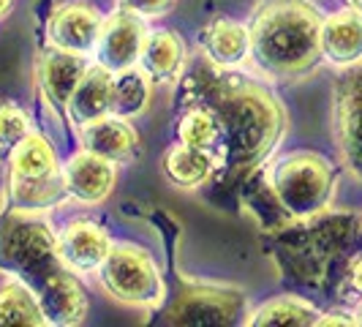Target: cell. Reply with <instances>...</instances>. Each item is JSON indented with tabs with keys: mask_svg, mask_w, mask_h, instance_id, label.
<instances>
[{
	"mask_svg": "<svg viewBox=\"0 0 362 327\" xmlns=\"http://www.w3.org/2000/svg\"><path fill=\"white\" fill-rule=\"evenodd\" d=\"M207 107L221 128V159L232 169L259 164L284 134V109L270 91L245 76L202 74L194 79V96Z\"/></svg>",
	"mask_w": 362,
	"mask_h": 327,
	"instance_id": "1",
	"label": "cell"
},
{
	"mask_svg": "<svg viewBox=\"0 0 362 327\" xmlns=\"http://www.w3.org/2000/svg\"><path fill=\"white\" fill-rule=\"evenodd\" d=\"M0 265L33 272L38 300L54 325H76L88 314L85 292L69 275V265L57 254V243L41 224H8L0 235Z\"/></svg>",
	"mask_w": 362,
	"mask_h": 327,
	"instance_id": "2",
	"label": "cell"
},
{
	"mask_svg": "<svg viewBox=\"0 0 362 327\" xmlns=\"http://www.w3.org/2000/svg\"><path fill=\"white\" fill-rule=\"evenodd\" d=\"M248 33L256 63L275 76H300L322 57V19L300 0H272Z\"/></svg>",
	"mask_w": 362,
	"mask_h": 327,
	"instance_id": "3",
	"label": "cell"
},
{
	"mask_svg": "<svg viewBox=\"0 0 362 327\" xmlns=\"http://www.w3.org/2000/svg\"><path fill=\"white\" fill-rule=\"evenodd\" d=\"M11 194L19 210L49 207L66 194L63 169L41 134H25L11 147Z\"/></svg>",
	"mask_w": 362,
	"mask_h": 327,
	"instance_id": "4",
	"label": "cell"
},
{
	"mask_svg": "<svg viewBox=\"0 0 362 327\" xmlns=\"http://www.w3.org/2000/svg\"><path fill=\"white\" fill-rule=\"evenodd\" d=\"M332 166L316 153H291L275 166L272 188L291 216L308 218L322 213L332 194Z\"/></svg>",
	"mask_w": 362,
	"mask_h": 327,
	"instance_id": "5",
	"label": "cell"
},
{
	"mask_svg": "<svg viewBox=\"0 0 362 327\" xmlns=\"http://www.w3.org/2000/svg\"><path fill=\"white\" fill-rule=\"evenodd\" d=\"M101 281L117 300H123L128 306H156L163 297V281L158 265L153 262V256L145 248L120 243L112 246L109 256L104 259Z\"/></svg>",
	"mask_w": 362,
	"mask_h": 327,
	"instance_id": "6",
	"label": "cell"
},
{
	"mask_svg": "<svg viewBox=\"0 0 362 327\" xmlns=\"http://www.w3.org/2000/svg\"><path fill=\"white\" fill-rule=\"evenodd\" d=\"M104 28V17L98 8L85 0H69L57 6L47 22V33L54 50H66L74 54H88L98 47V36Z\"/></svg>",
	"mask_w": 362,
	"mask_h": 327,
	"instance_id": "7",
	"label": "cell"
},
{
	"mask_svg": "<svg viewBox=\"0 0 362 327\" xmlns=\"http://www.w3.org/2000/svg\"><path fill=\"white\" fill-rule=\"evenodd\" d=\"M145 25L131 11H117L109 17L98 36V63L112 74L134 69L145 47Z\"/></svg>",
	"mask_w": 362,
	"mask_h": 327,
	"instance_id": "8",
	"label": "cell"
},
{
	"mask_svg": "<svg viewBox=\"0 0 362 327\" xmlns=\"http://www.w3.org/2000/svg\"><path fill=\"white\" fill-rule=\"evenodd\" d=\"M240 314H243L240 292L191 289L172 303L169 322L172 325H229Z\"/></svg>",
	"mask_w": 362,
	"mask_h": 327,
	"instance_id": "9",
	"label": "cell"
},
{
	"mask_svg": "<svg viewBox=\"0 0 362 327\" xmlns=\"http://www.w3.org/2000/svg\"><path fill=\"white\" fill-rule=\"evenodd\" d=\"M63 178H66V191L71 197L95 205L112 194L117 172H115V161H109L104 156H95V153L82 147V153H74L66 161Z\"/></svg>",
	"mask_w": 362,
	"mask_h": 327,
	"instance_id": "10",
	"label": "cell"
},
{
	"mask_svg": "<svg viewBox=\"0 0 362 327\" xmlns=\"http://www.w3.org/2000/svg\"><path fill=\"white\" fill-rule=\"evenodd\" d=\"M338 137L349 166L362 178V69L338 82Z\"/></svg>",
	"mask_w": 362,
	"mask_h": 327,
	"instance_id": "11",
	"label": "cell"
},
{
	"mask_svg": "<svg viewBox=\"0 0 362 327\" xmlns=\"http://www.w3.org/2000/svg\"><path fill=\"white\" fill-rule=\"evenodd\" d=\"M112 251L109 235L93 221H71L57 237V254L71 270L88 272L104 265Z\"/></svg>",
	"mask_w": 362,
	"mask_h": 327,
	"instance_id": "12",
	"label": "cell"
},
{
	"mask_svg": "<svg viewBox=\"0 0 362 327\" xmlns=\"http://www.w3.org/2000/svg\"><path fill=\"white\" fill-rule=\"evenodd\" d=\"M79 142L85 150H90L95 156H104L109 161H126L134 156V150L139 145V137L126 117H117L109 112V115L82 123Z\"/></svg>",
	"mask_w": 362,
	"mask_h": 327,
	"instance_id": "13",
	"label": "cell"
},
{
	"mask_svg": "<svg viewBox=\"0 0 362 327\" xmlns=\"http://www.w3.org/2000/svg\"><path fill=\"white\" fill-rule=\"evenodd\" d=\"M112 93H115V76L109 69L98 66H88V71L82 74L79 85L74 88L71 98H69V115L74 123H88L101 115L112 112Z\"/></svg>",
	"mask_w": 362,
	"mask_h": 327,
	"instance_id": "14",
	"label": "cell"
},
{
	"mask_svg": "<svg viewBox=\"0 0 362 327\" xmlns=\"http://www.w3.org/2000/svg\"><path fill=\"white\" fill-rule=\"evenodd\" d=\"M85 71H88L85 54H74L66 52V50H52V52L44 54L41 63H38V79L44 85V93L57 107L69 104L74 88L79 85Z\"/></svg>",
	"mask_w": 362,
	"mask_h": 327,
	"instance_id": "15",
	"label": "cell"
},
{
	"mask_svg": "<svg viewBox=\"0 0 362 327\" xmlns=\"http://www.w3.org/2000/svg\"><path fill=\"white\" fill-rule=\"evenodd\" d=\"M322 54L335 63H357L362 57V14L338 11L322 22Z\"/></svg>",
	"mask_w": 362,
	"mask_h": 327,
	"instance_id": "16",
	"label": "cell"
},
{
	"mask_svg": "<svg viewBox=\"0 0 362 327\" xmlns=\"http://www.w3.org/2000/svg\"><path fill=\"white\" fill-rule=\"evenodd\" d=\"M204 50L210 54V60L216 66H237L243 63V57L251 50V33L235 22V19L218 17L216 22H210L207 33H204Z\"/></svg>",
	"mask_w": 362,
	"mask_h": 327,
	"instance_id": "17",
	"label": "cell"
},
{
	"mask_svg": "<svg viewBox=\"0 0 362 327\" xmlns=\"http://www.w3.org/2000/svg\"><path fill=\"white\" fill-rule=\"evenodd\" d=\"M139 60L145 66V74H150L153 79H172V76H177L182 60H185V47L177 33L156 30L145 38Z\"/></svg>",
	"mask_w": 362,
	"mask_h": 327,
	"instance_id": "18",
	"label": "cell"
},
{
	"mask_svg": "<svg viewBox=\"0 0 362 327\" xmlns=\"http://www.w3.org/2000/svg\"><path fill=\"white\" fill-rule=\"evenodd\" d=\"M47 314L36 292L22 281H8L0 287V327L6 325H47Z\"/></svg>",
	"mask_w": 362,
	"mask_h": 327,
	"instance_id": "19",
	"label": "cell"
},
{
	"mask_svg": "<svg viewBox=\"0 0 362 327\" xmlns=\"http://www.w3.org/2000/svg\"><path fill=\"white\" fill-rule=\"evenodd\" d=\"M163 169L177 185H199L213 172V156L202 147L177 145L163 156Z\"/></svg>",
	"mask_w": 362,
	"mask_h": 327,
	"instance_id": "20",
	"label": "cell"
},
{
	"mask_svg": "<svg viewBox=\"0 0 362 327\" xmlns=\"http://www.w3.org/2000/svg\"><path fill=\"white\" fill-rule=\"evenodd\" d=\"M319 322V311L310 303H305L303 297H275L267 300L262 309L256 311L248 319V325H291V327H305Z\"/></svg>",
	"mask_w": 362,
	"mask_h": 327,
	"instance_id": "21",
	"label": "cell"
},
{
	"mask_svg": "<svg viewBox=\"0 0 362 327\" xmlns=\"http://www.w3.org/2000/svg\"><path fill=\"white\" fill-rule=\"evenodd\" d=\"M150 101V85L147 76L136 69H126L115 76V93H112V115L117 117H136L145 112Z\"/></svg>",
	"mask_w": 362,
	"mask_h": 327,
	"instance_id": "22",
	"label": "cell"
},
{
	"mask_svg": "<svg viewBox=\"0 0 362 327\" xmlns=\"http://www.w3.org/2000/svg\"><path fill=\"white\" fill-rule=\"evenodd\" d=\"M177 134H180L182 145L202 147V150H213L218 145V139H221V128H218L216 115L207 107H199V104H194L182 115Z\"/></svg>",
	"mask_w": 362,
	"mask_h": 327,
	"instance_id": "23",
	"label": "cell"
},
{
	"mask_svg": "<svg viewBox=\"0 0 362 327\" xmlns=\"http://www.w3.org/2000/svg\"><path fill=\"white\" fill-rule=\"evenodd\" d=\"M25 134L28 115L11 101H0V147H14Z\"/></svg>",
	"mask_w": 362,
	"mask_h": 327,
	"instance_id": "24",
	"label": "cell"
},
{
	"mask_svg": "<svg viewBox=\"0 0 362 327\" xmlns=\"http://www.w3.org/2000/svg\"><path fill=\"white\" fill-rule=\"evenodd\" d=\"M117 3H120V11H131L136 17H158L172 8L175 0H117Z\"/></svg>",
	"mask_w": 362,
	"mask_h": 327,
	"instance_id": "25",
	"label": "cell"
},
{
	"mask_svg": "<svg viewBox=\"0 0 362 327\" xmlns=\"http://www.w3.org/2000/svg\"><path fill=\"white\" fill-rule=\"evenodd\" d=\"M349 281H351V287L362 294V256L351 265V272H349Z\"/></svg>",
	"mask_w": 362,
	"mask_h": 327,
	"instance_id": "26",
	"label": "cell"
},
{
	"mask_svg": "<svg viewBox=\"0 0 362 327\" xmlns=\"http://www.w3.org/2000/svg\"><path fill=\"white\" fill-rule=\"evenodd\" d=\"M316 325H354V322L351 319H341L338 314H332V316H322Z\"/></svg>",
	"mask_w": 362,
	"mask_h": 327,
	"instance_id": "27",
	"label": "cell"
},
{
	"mask_svg": "<svg viewBox=\"0 0 362 327\" xmlns=\"http://www.w3.org/2000/svg\"><path fill=\"white\" fill-rule=\"evenodd\" d=\"M11 6H14V0H0V19L11 11Z\"/></svg>",
	"mask_w": 362,
	"mask_h": 327,
	"instance_id": "28",
	"label": "cell"
},
{
	"mask_svg": "<svg viewBox=\"0 0 362 327\" xmlns=\"http://www.w3.org/2000/svg\"><path fill=\"white\" fill-rule=\"evenodd\" d=\"M346 3H349L354 11H360V14H362V0H346Z\"/></svg>",
	"mask_w": 362,
	"mask_h": 327,
	"instance_id": "29",
	"label": "cell"
}]
</instances>
